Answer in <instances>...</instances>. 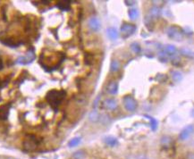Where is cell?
<instances>
[{"label": "cell", "mask_w": 194, "mask_h": 159, "mask_svg": "<svg viewBox=\"0 0 194 159\" xmlns=\"http://www.w3.org/2000/svg\"><path fill=\"white\" fill-rule=\"evenodd\" d=\"M158 58H159V60L163 63L165 62H167V57H166V54L165 52H161L159 53V56H158Z\"/></svg>", "instance_id": "83f0119b"}, {"label": "cell", "mask_w": 194, "mask_h": 159, "mask_svg": "<svg viewBox=\"0 0 194 159\" xmlns=\"http://www.w3.org/2000/svg\"><path fill=\"white\" fill-rule=\"evenodd\" d=\"M107 33H108V38H109L111 40H115L118 39V36H119L118 31H117V30H116L115 28H114V27L108 28V29L107 30Z\"/></svg>", "instance_id": "7c38bea8"}, {"label": "cell", "mask_w": 194, "mask_h": 159, "mask_svg": "<svg viewBox=\"0 0 194 159\" xmlns=\"http://www.w3.org/2000/svg\"><path fill=\"white\" fill-rule=\"evenodd\" d=\"M85 153L84 151L82 150H79L77 152H75L74 155H73V158L74 159H84L85 158Z\"/></svg>", "instance_id": "484cf974"}, {"label": "cell", "mask_w": 194, "mask_h": 159, "mask_svg": "<svg viewBox=\"0 0 194 159\" xmlns=\"http://www.w3.org/2000/svg\"><path fill=\"white\" fill-rule=\"evenodd\" d=\"M57 7L62 11H68L71 7V2L70 1H59L57 4Z\"/></svg>", "instance_id": "5bb4252c"}, {"label": "cell", "mask_w": 194, "mask_h": 159, "mask_svg": "<svg viewBox=\"0 0 194 159\" xmlns=\"http://www.w3.org/2000/svg\"><path fill=\"white\" fill-rule=\"evenodd\" d=\"M193 131H194V126H193L192 124H190V125L186 126V127L181 131V133H180V135H179V139H180L181 140H186V139L190 136V134L193 132Z\"/></svg>", "instance_id": "8992f818"}, {"label": "cell", "mask_w": 194, "mask_h": 159, "mask_svg": "<svg viewBox=\"0 0 194 159\" xmlns=\"http://www.w3.org/2000/svg\"><path fill=\"white\" fill-rule=\"evenodd\" d=\"M149 121H150V127H151V129H152V131H156V128H157V121L154 118V117H152V116H149V115H145Z\"/></svg>", "instance_id": "7402d4cb"}, {"label": "cell", "mask_w": 194, "mask_h": 159, "mask_svg": "<svg viewBox=\"0 0 194 159\" xmlns=\"http://www.w3.org/2000/svg\"><path fill=\"white\" fill-rule=\"evenodd\" d=\"M136 26L134 24H132V23H123L122 26H121V35L123 39H126L136 31Z\"/></svg>", "instance_id": "277c9868"}, {"label": "cell", "mask_w": 194, "mask_h": 159, "mask_svg": "<svg viewBox=\"0 0 194 159\" xmlns=\"http://www.w3.org/2000/svg\"><path fill=\"white\" fill-rule=\"evenodd\" d=\"M80 142H81V138L76 137V138H74V139H72L71 140H70L68 145H69L70 148H74V147L78 146L80 144Z\"/></svg>", "instance_id": "603a6c76"}, {"label": "cell", "mask_w": 194, "mask_h": 159, "mask_svg": "<svg viewBox=\"0 0 194 159\" xmlns=\"http://www.w3.org/2000/svg\"><path fill=\"white\" fill-rule=\"evenodd\" d=\"M3 60L2 59H0V70H2L3 69Z\"/></svg>", "instance_id": "836d02e7"}, {"label": "cell", "mask_w": 194, "mask_h": 159, "mask_svg": "<svg viewBox=\"0 0 194 159\" xmlns=\"http://www.w3.org/2000/svg\"><path fill=\"white\" fill-rule=\"evenodd\" d=\"M126 6H133L136 2L135 1H125Z\"/></svg>", "instance_id": "4dcf8cb0"}, {"label": "cell", "mask_w": 194, "mask_h": 159, "mask_svg": "<svg viewBox=\"0 0 194 159\" xmlns=\"http://www.w3.org/2000/svg\"><path fill=\"white\" fill-rule=\"evenodd\" d=\"M65 97L66 92L63 90H51L47 92L46 96V100L48 102L52 108L57 109L65 98Z\"/></svg>", "instance_id": "6da1fadb"}, {"label": "cell", "mask_w": 194, "mask_h": 159, "mask_svg": "<svg viewBox=\"0 0 194 159\" xmlns=\"http://www.w3.org/2000/svg\"><path fill=\"white\" fill-rule=\"evenodd\" d=\"M131 49L136 53V54H139V53H140V51H142V47H140L139 44H138L137 42H134L131 45Z\"/></svg>", "instance_id": "4316f807"}, {"label": "cell", "mask_w": 194, "mask_h": 159, "mask_svg": "<svg viewBox=\"0 0 194 159\" xmlns=\"http://www.w3.org/2000/svg\"><path fill=\"white\" fill-rule=\"evenodd\" d=\"M187 159H194V154L193 153H190L187 155Z\"/></svg>", "instance_id": "d6a6232c"}, {"label": "cell", "mask_w": 194, "mask_h": 159, "mask_svg": "<svg viewBox=\"0 0 194 159\" xmlns=\"http://www.w3.org/2000/svg\"><path fill=\"white\" fill-rule=\"evenodd\" d=\"M160 143H161V145H162L164 148H168L172 147V145H173V139H172L170 137H168V136H164V137H162V139H161Z\"/></svg>", "instance_id": "9a60e30c"}, {"label": "cell", "mask_w": 194, "mask_h": 159, "mask_svg": "<svg viewBox=\"0 0 194 159\" xmlns=\"http://www.w3.org/2000/svg\"><path fill=\"white\" fill-rule=\"evenodd\" d=\"M104 142L107 144L108 146L109 147H115L117 145V139L112 136H109V137H105V139H104Z\"/></svg>", "instance_id": "e0dca14e"}, {"label": "cell", "mask_w": 194, "mask_h": 159, "mask_svg": "<svg viewBox=\"0 0 194 159\" xmlns=\"http://www.w3.org/2000/svg\"><path fill=\"white\" fill-rule=\"evenodd\" d=\"M181 54H182L183 56L186 57H193L194 53L191 52V51H190V49H188V48H182V49H181Z\"/></svg>", "instance_id": "d4e9b609"}, {"label": "cell", "mask_w": 194, "mask_h": 159, "mask_svg": "<svg viewBox=\"0 0 194 159\" xmlns=\"http://www.w3.org/2000/svg\"><path fill=\"white\" fill-rule=\"evenodd\" d=\"M41 3L45 4V5H48V4H50V1H41Z\"/></svg>", "instance_id": "e575fe53"}, {"label": "cell", "mask_w": 194, "mask_h": 159, "mask_svg": "<svg viewBox=\"0 0 194 159\" xmlns=\"http://www.w3.org/2000/svg\"><path fill=\"white\" fill-rule=\"evenodd\" d=\"M10 107H11L10 104H5L0 107V120L5 121L7 119L10 112Z\"/></svg>", "instance_id": "ba28073f"}, {"label": "cell", "mask_w": 194, "mask_h": 159, "mask_svg": "<svg viewBox=\"0 0 194 159\" xmlns=\"http://www.w3.org/2000/svg\"><path fill=\"white\" fill-rule=\"evenodd\" d=\"M107 90L111 95H115L118 92V83L115 81H112L108 83L107 87Z\"/></svg>", "instance_id": "8fae6325"}, {"label": "cell", "mask_w": 194, "mask_h": 159, "mask_svg": "<svg viewBox=\"0 0 194 159\" xmlns=\"http://www.w3.org/2000/svg\"><path fill=\"white\" fill-rule=\"evenodd\" d=\"M171 76H172V79L174 82H180L183 80V74L181 72H179V71H176V70L172 71Z\"/></svg>", "instance_id": "2e32d148"}, {"label": "cell", "mask_w": 194, "mask_h": 159, "mask_svg": "<svg viewBox=\"0 0 194 159\" xmlns=\"http://www.w3.org/2000/svg\"><path fill=\"white\" fill-rule=\"evenodd\" d=\"M40 144V139L33 134H29L23 142V147L27 151L36 150Z\"/></svg>", "instance_id": "7a4b0ae2"}, {"label": "cell", "mask_w": 194, "mask_h": 159, "mask_svg": "<svg viewBox=\"0 0 194 159\" xmlns=\"http://www.w3.org/2000/svg\"><path fill=\"white\" fill-rule=\"evenodd\" d=\"M165 53L167 56L173 57V56L176 55V53H177V49H176V47L173 45H168L165 48Z\"/></svg>", "instance_id": "ac0fdd59"}, {"label": "cell", "mask_w": 194, "mask_h": 159, "mask_svg": "<svg viewBox=\"0 0 194 159\" xmlns=\"http://www.w3.org/2000/svg\"><path fill=\"white\" fill-rule=\"evenodd\" d=\"M99 99H100V96H98V97L96 98V100L94 101V105H93L94 108H96V107H97V105H98V100H99Z\"/></svg>", "instance_id": "f546056e"}, {"label": "cell", "mask_w": 194, "mask_h": 159, "mask_svg": "<svg viewBox=\"0 0 194 159\" xmlns=\"http://www.w3.org/2000/svg\"><path fill=\"white\" fill-rule=\"evenodd\" d=\"M2 15H3V19L6 20V6L2 7Z\"/></svg>", "instance_id": "f1b7e54d"}, {"label": "cell", "mask_w": 194, "mask_h": 159, "mask_svg": "<svg viewBox=\"0 0 194 159\" xmlns=\"http://www.w3.org/2000/svg\"><path fill=\"white\" fill-rule=\"evenodd\" d=\"M128 14H129V17L131 20H136L139 16V13H138V10L135 9V8H132L128 11Z\"/></svg>", "instance_id": "44dd1931"}, {"label": "cell", "mask_w": 194, "mask_h": 159, "mask_svg": "<svg viewBox=\"0 0 194 159\" xmlns=\"http://www.w3.org/2000/svg\"><path fill=\"white\" fill-rule=\"evenodd\" d=\"M119 69H120V63H119V61L115 60V59L112 60L111 64H110V71H111V72L115 73V72H117Z\"/></svg>", "instance_id": "ffe728a7"}, {"label": "cell", "mask_w": 194, "mask_h": 159, "mask_svg": "<svg viewBox=\"0 0 194 159\" xmlns=\"http://www.w3.org/2000/svg\"><path fill=\"white\" fill-rule=\"evenodd\" d=\"M6 84H7V83H6V82H5V81H1V79H0V89H2V88H3V87H5Z\"/></svg>", "instance_id": "1f68e13d"}, {"label": "cell", "mask_w": 194, "mask_h": 159, "mask_svg": "<svg viewBox=\"0 0 194 159\" xmlns=\"http://www.w3.org/2000/svg\"><path fill=\"white\" fill-rule=\"evenodd\" d=\"M144 23H145V25H146V27L149 29V30H152L153 29V19L152 18H150V17L149 16V15H147L146 17H145V19H144Z\"/></svg>", "instance_id": "cb8c5ba5"}, {"label": "cell", "mask_w": 194, "mask_h": 159, "mask_svg": "<svg viewBox=\"0 0 194 159\" xmlns=\"http://www.w3.org/2000/svg\"><path fill=\"white\" fill-rule=\"evenodd\" d=\"M166 33H167V36L170 39L174 40L176 41H181L183 38V32L181 30V28H179L178 26L169 27Z\"/></svg>", "instance_id": "3957f363"}, {"label": "cell", "mask_w": 194, "mask_h": 159, "mask_svg": "<svg viewBox=\"0 0 194 159\" xmlns=\"http://www.w3.org/2000/svg\"><path fill=\"white\" fill-rule=\"evenodd\" d=\"M140 159H147V158H145V157H142V158H140Z\"/></svg>", "instance_id": "d590c367"}, {"label": "cell", "mask_w": 194, "mask_h": 159, "mask_svg": "<svg viewBox=\"0 0 194 159\" xmlns=\"http://www.w3.org/2000/svg\"><path fill=\"white\" fill-rule=\"evenodd\" d=\"M160 13H161V10L159 7L157 6H153L149 9V16L150 18L154 19V18H157L158 16L160 15Z\"/></svg>", "instance_id": "4fadbf2b"}, {"label": "cell", "mask_w": 194, "mask_h": 159, "mask_svg": "<svg viewBox=\"0 0 194 159\" xmlns=\"http://www.w3.org/2000/svg\"><path fill=\"white\" fill-rule=\"evenodd\" d=\"M89 119H90V121L92 122H96L98 121V119H99V114H98V111H97L96 109L92 110V111L90 113V114H89Z\"/></svg>", "instance_id": "d6986e66"}, {"label": "cell", "mask_w": 194, "mask_h": 159, "mask_svg": "<svg viewBox=\"0 0 194 159\" xmlns=\"http://www.w3.org/2000/svg\"><path fill=\"white\" fill-rule=\"evenodd\" d=\"M193 57H194V55H193Z\"/></svg>", "instance_id": "8d00e7d4"}, {"label": "cell", "mask_w": 194, "mask_h": 159, "mask_svg": "<svg viewBox=\"0 0 194 159\" xmlns=\"http://www.w3.org/2000/svg\"><path fill=\"white\" fill-rule=\"evenodd\" d=\"M88 25L92 31H98L100 29V22L95 16L91 17L89 22H88Z\"/></svg>", "instance_id": "52a82bcc"}, {"label": "cell", "mask_w": 194, "mask_h": 159, "mask_svg": "<svg viewBox=\"0 0 194 159\" xmlns=\"http://www.w3.org/2000/svg\"><path fill=\"white\" fill-rule=\"evenodd\" d=\"M103 105L104 107L108 110H115L117 108V102L114 98H107L104 101Z\"/></svg>", "instance_id": "9c48e42d"}, {"label": "cell", "mask_w": 194, "mask_h": 159, "mask_svg": "<svg viewBox=\"0 0 194 159\" xmlns=\"http://www.w3.org/2000/svg\"><path fill=\"white\" fill-rule=\"evenodd\" d=\"M0 42L2 44H4L5 46H7L9 47H19L20 43L16 42L14 40H13L12 38H4V39H0Z\"/></svg>", "instance_id": "30bf717a"}, {"label": "cell", "mask_w": 194, "mask_h": 159, "mask_svg": "<svg viewBox=\"0 0 194 159\" xmlns=\"http://www.w3.org/2000/svg\"><path fill=\"white\" fill-rule=\"evenodd\" d=\"M123 105L127 111L129 112H133L137 108V102L136 100L130 95H126L125 98H122Z\"/></svg>", "instance_id": "5b68a950"}]
</instances>
